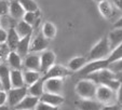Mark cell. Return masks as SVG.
<instances>
[{
  "label": "cell",
  "instance_id": "ffe728a7",
  "mask_svg": "<svg viewBox=\"0 0 122 110\" xmlns=\"http://www.w3.org/2000/svg\"><path fill=\"white\" fill-rule=\"evenodd\" d=\"M8 63H9V67H11V69L21 70L22 67H23L22 57L15 51H11L9 53V55H8Z\"/></svg>",
  "mask_w": 122,
  "mask_h": 110
},
{
  "label": "cell",
  "instance_id": "f6af8a7d",
  "mask_svg": "<svg viewBox=\"0 0 122 110\" xmlns=\"http://www.w3.org/2000/svg\"><path fill=\"white\" fill-rule=\"evenodd\" d=\"M121 110H122V108H121Z\"/></svg>",
  "mask_w": 122,
  "mask_h": 110
},
{
  "label": "cell",
  "instance_id": "f35d334b",
  "mask_svg": "<svg viewBox=\"0 0 122 110\" xmlns=\"http://www.w3.org/2000/svg\"><path fill=\"white\" fill-rule=\"evenodd\" d=\"M115 28H122V17H120L118 21H116V23L113 24Z\"/></svg>",
  "mask_w": 122,
  "mask_h": 110
},
{
  "label": "cell",
  "instance_id": "8d00e7d4",
  "mask_svg": "<svg viewBox=\"0 0 122 110\" xmlns=\"http://www.w3.org/2000/svg\"><path fill=\"white\" fill-rule=\"evenodd\" d=\"M102 110H121V107L117 104H112V105H106L104 106Z\"/></svg>",
  "mask_w": 122,
  "mask_h": 110
},
{
  "label": "cell",
  "instance_id": "cb8c5ba5",
  "mask_svg": "<svg viewBox=\"0 0 122 110\" xmlns=\"http://www.w3.org/2000/svg\"><path fill=\"white\" fill-rule=\"evenodd\" d=\"M43 82H44V81L42 80V78H41V79H39L37 82H35V83H32L31 85H29V87L27 89L28 94L31 95V96H35V97L40 98V96H41V95L44 93Z\"/></svg>",
  "mask_w": 122,
  "mask_h": 110
},
{
  "label": "cell",
  "instance_id": "f1b7e54d",
  "mask_svg": "<svg viewBox=\"0 0 122 110\" xmlns=\"http://www.w3.org/2000/svg\"><path fill=\"white\" fill-rule=\"evenodd\" d=\"M121 58H122V43L119 44L117 48L111 51V53L108 56L107 60H108V63L110 64V63H113L118 60H121Z\"/></svg>",
  "mask_w": 122,
  "mask_h": 110
},
{
  "label": "cell",
  "instance_id": "6da1fadb",
  "mask_svg": "<svg viewBox=\"0 0 122 110\" xmlns=\"http://www.w3.org/2000/svg\"><path fill=\"white\" fill-rule=\"evenodd\" d=\"M118 73L112 72L111 70H109L108 68L102 69V70L95 71V72L91 73L89 76L85 77V79H89L92 82H94L95 84L98 85H105V86L110 87L111 90L117 92L118 87L120 85L121 81L118 79Z\"/></svg>",
  "mask_w": 122,
  "mask_h": 110
},
{
  "label": "cell",
  "instance_id": "9a60e30c",
  "mask_svg": "<svg viewBox=\"0 0 122 110\" xmlns=\"http://www.w3.org/2000/svg\"><path fill=\"white\" fill-rule=\"evenodd\" d=\"M31 37H32V35H28V36L24 37V38H21L19 43H17L15 52L22 58L27 56L28 53H29V45H30V41H31Z\"/></svg>",
  "mask_w": 122,
  "mask_h": 110
},
{
  "label": "cell",
  "instance_id": "7a4b0ae2",
  "mask_svg": "<svg viewBox=\"0 0 122 110\" xmlns=\"http://www.w3.org/2000/svg\"><path fill=\"white\" fill-rule=\"evenodd\" d=\"M111 50L108 43V39L106 37H103L98 40L96 44L91 49L89 53V60H106L110 55Z\"/></svg>",
  "mask_w": 122,
  "mask_h": 110
},
{
  "label": "cell",
  "instance_id": "4fadbf2b",
  "mask_svg": "<svg viewBox=\"0 0 122 110\" xmlns=\"http://www.w3.org/2000/svg\"><path fill=\"white\" fill-rule=\"evenodd\" d=\"M39 100L42 101V103L48 104V105L54 106V107H60L64 103V97L61 94H52V93L44 92L43 94L40 96Z\"/></svg>",
  "mask_w": 122,
  "mask_h": 110
},
{
  "label": "cell",
  "instance_id": "d590c367",
  "mask_svg": "<svg viewBox=\"0 0 122 110\" xmlns=\"http://www.w3.org/2000/svg\"><path fill=\"white\" fill-rule=\"evenodd\" d=\"M7 41V30L0 28V44L5 43Z\"/></svg>",
  "mask_w": 122,
  "mask_h": 110
},
{
  "label": "cell",
  "instance_id": "b9f144b4",
  "mask_svg": "<svg viewBox=\"0 0 122 110\" xmlns=\"http://www.w3.org/2000/svg\"><path fill=\"white\" fill-rule=\"evenodd\" d=\"M94 1H96V2L98 3V2H101V1H104V0H94Z\"/></svg>",
  "mask_w": 122,
  "mask_h": 110
},
{
  "label": "cell",
  "instance_id": "8fae6325",
  "mask_svg": "<svg viewBox=\"0 0 122 110\" xmlns=\"http://www.w3.org/2000/svg\"><path fill=\"white\" fill-rule=\"evenodd\" d=\"M9 14L13 20L21 21L23 20V16L25 14L23 7L19 2V0H11L9 1Z\"/></svg>",
  "mask_w": 122,
  "mask_h": 110
},
{
  "label": "cell",
  "instance_id": "e0dca14e",
  "mask_svg": "<svg viewBox=\"0 0 122 110\" xmlns=\"http://www.w3.org/2000/svg\"><path fill=\"white\" fill-rule=\"evenodd\" d=\"M10 82H11V89H17V87L25 86L23 72L21 70L11 69L10 70Z\"/></svg>",
  "mask_w": 122,
  "mask_h": 110
},
{
  "label": "cell",
  "instance_id": "30bf717a",
  "mask_svg": "<svg viewBox=\"0 0 122 110\" xmlns=\"http://www.w3.org/2000/svg\"><path fill=\"white\" fill-rule=\"evenodd\" d=\"M68 73H69L68 68L62 66V65H53L41 78H42V80H46V79H51V78L63 79L68 76Z\"/></svg>",
  "mask_w": 122,
  "mask_h": 110
},
{
  "label": "cell",
  "instance_id": "d6986e66",
  "mask_svg": "<svg viewBox=\"0 0 122 110\" xmlns=\"http://www.w3.org/2000/svg\"><path fill=\"white\" fill-rule=\"evenodd\" d=\"M24 65H25V68L27 70L39 71L40 72V56H38L36 54L27 55Z\"/></svg>",
  "mask_w": 122,
  "mask_h": 110
},
{
  "label": "cell",
  "instance_id": "7402d4cb",
  "mask_svg": "<svg viewBox=\"0 0 122 110\" xmlns=\"http://www.w3.org/2000/svg\"><path fill=\"white\" fill-rule=\"evenodd\" d=\"M86 63H88V58L83 57V56H76L69 60L67 68L69 71H79L83 68V66Z\"/></svg>",
  "mask_w": 122,
  "mask_h": 110
},
{
  "label": "cell",
  "instance_id": "74e56055",
  "mask_svg": "<svg viewBox=\"0 0 122 110\" xmlns=\"http://www.w3.org/2000/svg\"><path fill=\"white\" fill-rule=\"evenodd\" d=\"M112 3L117 7L118 10L122 11V0H112Z\"/></svg>",
  "mask_w": 122,
  "mask_h": 110
},
{
  "label": "cell",
  "instance_id": "603a6c76",
  "mask_svg": "<svg viewBox=\"0 0 122 110\" xmlns=\"http://www.w3.org/2000/svg\"><path fill=\"white\" fill-rule=\"evenodd\" d=\"M98 11H99V13H101V15L103 16V17L107 18V20L111 18L113 15L112 5L109 2L108 0H104V1L98 2Z\"/></svg>",
  "mask_w": 122,
  "mask_h": 110
},
{
  "label": "cell",
  "instance_id": "7c38bea8",
  "mask_svg": "<svg viewBox=\"0 0 122 110\" xmlns=\"http://www.w3.org/2000/svg\"><path fill=\"white\" fill-rule=\"evenodd\" d=\"M39 103V98L38 97L31 96V95L27 94L17 105L15 106V109L17 110H35L36 106Z\"/></svg>",
  "mask_w": 122,
  "mask_h": 110
},
{
  "label": "cell",
  "instance_id": "ba28073f",
  "mask_svg": "<svg viewBox=\"0 0 122 110\" xmlns=\"http://www.w3.org/2000/svg\"><path fill=\"white\" fill-rule=\"evenodd\" d=\"M49 41L50 40L44 38L43 35L40 32L35 38H31L30 45H29V53H37V52L46 51L49 46Z\"/></svg>",
  "mask_w": 122,
  "mask_h": 110
},
{
  "label": "cell",
  "instance_id": "836d02e7",
  "mask_svg": "<svg viewBox=\"0 0 122 110\" xmlns=\"http://www.w3.org/2000/svg\"><path fill=\"white\" fill-rule=\"evenodd\" d=\"M8 100L7 91L5 90H0V106H5Z\"/></svg>",
  "mask_w": 122,
  "mask_h": 110
},
{
  "label": "cell",
  "instance_id": "ee69618b",
  "mask_svg": "<svg viewBox=\"0 0 122 110\" xmlns=\"http://www.w3.org/2000/svg\"><path fill=\"white\" fill-rule=\"evenodd\" d=\"M15 110H17V109H15Z\"/></svg>",
  "mask_w": 122,
  "mask_h": 110
},
{
  "label": "cell",
  "instance_id": "277c9868",
  "mask_svg": "<svg viewBox=\"0 0 122 110\" xmlns=\"http://www.w3.org/2000/svg\"><path fill=\"white\" fill-rule=\"evenodd\" d=\"M108 66H109V63H108V60H107V58L106 60H90V62L86 63V64L83 66V68L80 69L78 72H79V76L80 77L85 78L86 76H89V75H91V73L95 72V71L108 68Z\"/></svg>",
  "mask_w": 122,
  "mask_h": 110
},
{
  "label": "cell",
  "instance_id": "44dd1931",
  "mask_svg": "<svg viewBox=\"0 0 122 110\" xmlns=\"http://www.w3.org/2000/svg\"><path fill=\"white\" fill-rule=\"evenodd\" d=\"M14 29H15L16 34L19 35L20 38H24V37L28 36V35H32V26H30L29 24L24 22L23 20L17 22Z\"/></svg>",
  "mask_w": 122,
  "mask_h": 110
},
{
  "label": "cell",
  "instance_id": "e575fe53",
  "mask_svg": "<svg viewBox=\"0 0 122 110\" xmlns=\"http://www.w3.org/2000/svg\"><path fill=\"white\" fill-rule=\"evenodd\" d=\"M116 97H117V100L119 103V105L122 106V81L120 82V85L117 90V96Z\"/></svg>",
  "mask_w": 122,
  "mask_h": 110
},
{
  "label": "cell",
  "instance_id": "9c48e42d",
  "mask_svg": "<svg viewBox=\"0 0 122 110\" xmlns=\"http://www.w3.org/2000/svg\"><path fill=\"white\" fill-rule=\"evenodd\" d=\"M43 90L46 93L52 94H61L63 90V79L61 78H51L43 80Z\"/></svg>",
  "mask_w": 122,
  "mask_h": 110
},
{
  "label": "cell",
  "instance_id": "1f68e13d",
  "mask_svg": "<svg viewBox=\"0 0 122 110\" xmlns=\"http://www.w3.org/2000/svg\"><path fill=\"white\" fill-rule=\"evenodd\" d=\"M9 13V1L0 0V17L7 15Z\"/></svg>",
  "mask_w": 122,
  "mask_h": 110
},
{
  "label": "cell",
  "instance_id": "60d3db41",
  "mask_svg": "<svg viewBox=\"0 0 122 110\" xmlns=\"http://www.w3.org/2000/svg\"><path fill=\"white\" fill-rule=\"evenodd\" d=\"M0 90H3V86H2V83H1V81H0Z\"/></svg>",
  "mask_w": 122,
  "mask_h": 110
},
{
  "label": "cell",
  "instance_id": "d6a6232c",
  "mask_svg": "<svg viewBox=\"0 0 122 110\" xmlns=\"http://www.w3.org/2000/svg\"><path fill=\"white\" fill-rule=\"evenodd\" d=\"M35 110H58V107H54V106L48 105V104L42 103V101L39 100V103L36 106Z\"/></svg>",
  "mask_w": 122,
  "mask_h": 110
},
{
  "label": "cell",
  "instance_id": "d4e9b609",
  "mask_svg": "<svg viewBox=\"0 0 122 110\" xmlns=\"http://www.w3.org/2000/svg\"><path fill=\"white\" fill-rule=\"evenodd\" d=\"M20 38L19 35L16 34L15 29H14V27H11L9 29V31L7 32V43H8V46H9V49L11 51H15L16 46H17V43H19L20 41Z\"/></svg>",
  "mask_w": 122,
  "mask_h": 110
},
{
  "label": "cell",
  "instance_id": "8992f818",
  "mask_svg": "<svg viewBox=\"0 0 122 110\" xmlns=\"http://www.w3.org/2000/svg\"><path fill=\"white\" fill-rule=\"evenodd\" d=\"M28 94L27 92V87L23 86V87H17V89H10L7 92L8 95V104L11 107H15L26 95Z\"/></svg>",
  "mask_w": 122,
  "mask_h": 110
},
{
  "label": "cell",
  "instance_id": "52a82bcc",
  "mask_svg": "<svg viewBox=\"0 0 122 110\" xmlns=\"http://www.w3.org/2000/svg\"><path fill=\"white\" fill-rule=\"evenodd\" d=\"M55 60L56 56L53 51H43L42 54L40 55V72L44 75L53 65H55Z\"/></svg>",
  "mask_w": 122,
  "mask_h": 110
},
{
  "label": "cell",
  "instance_id": "5bb4252c",
  "mask_svg": "<svg viewBox=\"0 0 122 110\" xmlns=\"http://www.w3.org/2000/svg\"><path fill=\"white\" fill-rule=\"evenodd\" d=\"M104 105L96 99H81L77 103L78 110H102Z\"/></svg>",
  "mask_w": 122,
  "mask_h": 110
},
{
  "label": "cell",
  "instance_id": "7bdbcfd3",
  "mask_svg": "<svg viewBox=\"0 0 122 110\" xmlns=\"http://www.w3.org/2000/svg\"><path fill=\"white\" fill-rule=\"evenodd\" d=\"M0 28H1V21H0Z\"/></svg>",
  "mask_w": 122,
  "mask_h": 110
},
{
  "label": "cell",
  "instance_id": "ab89813d",
  "mask_svg": "<svg viewBox=\"0 0 122 110\" xmlns=\"http://www.w3.org/2000/svg\"><path fill=\"white\" fill-rule=\"evenodd\" d=\"M0 110H11L10 109V107H8V106H0Z\"/></svg>",
  "mask_w": 122,
  "mask_h": 110
},
{
  "label": "cell",
  "instance_id": "2e32d148",
  "mask_svg": "<svg viewBox=\"0 0 122 110\" xmlns=\"http://www.w3.org/2000/svg\"><path fill=\"white\" fill-rule=\"evenodd\" d=\"M107 39H108L110 50L112 51L119 44L122 43V28H115L113 30H111L107 36Z\"/></svg>",
  "mask_w": 122,
  "mask_h": 110
},
{
  "label": "cell",
  "instance_id": "3957f363",
  "mask_svg": "<svg viewBox=\"0 0 122 110\" xmlns=\"http://www.w3.org/2000/svg\"><path fill=\"white\" fill-rule=\"evenodd\" d=\"M96 87H97V85L94 82L84 78L83 80L79 81L77 83L76 92L82 99H93V98H95Z\"/></svg>",
  "mask_w": 122,
  "mask_h": 110
},
{
  "label": "cell",
  "instance_id": "f546056e",
  "mask_svg": "<svg viewBox=\"0 0 122 110\" xmlns=\"http://www.w3.org/2000/svg\"><path fill=\"white\" fill-rule=\"evenodd\" d=\"M38 17H39V11L37 12H25L23 16V21L29 24L30 26H34L35 23L37 22Z\"/></svg>",
  "mask_w": 122,
  "mask_h": 110
},
{
  "label": "cell",
  "instance_id": "5b68a950",
  "mask_svg": "<svg viewBox=\"0 0 122 110\" xmlns=\"http://www.w3.org/2000/svg\"><path fill=\"white\" fill-rule=\"evenodd\" d=\"M95 98L104 106L111 105L112 100L116 98V91L111 90L108 86H105V85H98L96 87Z\"/></svg>",
  "mask_w": 122,
  "mask_h": 110
},
{
  "label": "cell",
  "instance_id": "484cf974",
  "mask_svg": "<svg viewBox=\"0 0 122 110\" xmlns=\"http://www.w3.org/2000/svg\"><path fill=\"white\" fill-rule=\"evenodd\" d=\"M41 34L43 35L44 38H46L48 40L54 39L56 36V27L53 23L51 22H46L42 26V31Z\"/></svg>",
  "mask_w": 122,
  "mask_h": 110
},
{
  "label": "cell",
  "instance_id": "83f0119b",
  "mask_svg": "<svg viewBox=\"0 0 122 110\" xmlns=\"http://www.w3.org/2000/svg\"><path fill=\"white\" fill-rule=\"evenodd\" d=\"M25 12H37L39 11L38 3L35 0H19Z\"/></svg>",
  "mask_w": 122,
  "mask_h": 110
},
{
  "label": "cell",
  "instance_id": "4dcf8cb0",
  "mask_svg": "<svg viewBox=\"0 0 122 110\" xmlns=\"http://www.w3.org/2000/svg\"><path fill=\"white\" fill-rule=\"evenodd\" d=\"M108 69L115 73L122 72V58L116 60V62H113V63H110L108 66Z\"/></svg>",
  "mask_w": 122,
  "mask_h": 110
},
{
  "label": "cell",
  "instance_id": "ac0fdd59",
  "mask_svg": "<svg viewBox=\"0 0 122 110\" xmlns=\"http://www.w3.org/2000/svg\"><path fill=\"white\" fill-rule=\"evenodd\" d=\"M10 67L5 64H0V81L2 83L5 91H9L11 89V82H10Z\"/></svg>",
  "mask_w": 122,
  "mask_h": 110
},
{
  "label": "cell",
  "instance_id": "4316f807",
  "mask_svg": "<svg viewBox=\"0 0 122 110\" xmlns=\"http://www.w3.org/2000/svg\"><path fill=\"white\" fill-rule=\"evenodd\" d=\"M24 82L27 85H31L32 83L37 82L39 79H41V72L39 71H32V70H26L23 72Z\"/></svg>",
  "mask_w": 122,
  "mask_h": 110
}]
</instances>
